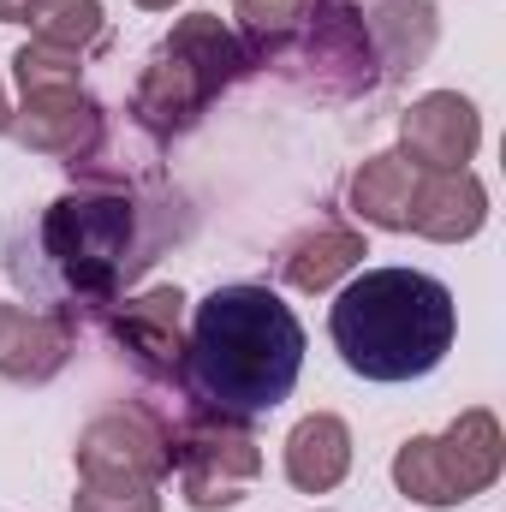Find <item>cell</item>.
Listing matches in <instances>:
<instances>
[{"label": "cell", "instance_id": "16", "mask_svg": "<svg viewBox=\"0 0 506 512\" xmlns=\"http://www.w3.org/2000/svg\"><path fill=\"white\" fill-rule=\"evenodd\" d=\"M364 233L358 227H316V233H304V239H292L286 256H280V280L292 286V292H334L346 274H358L364 268Z\"/></svg>", "mask_w": 506, "mask_h": 512}, {"label": "cell", "instance_id": "21", "mask_svg": "<svg viewBox=\"0 0 506 512\" xmlns=\"http://www.w3.org/2000/svg\"><path fill=\"white\" fill-rule=\"evenodd\" d=\"M72 512H161L155 483H108V477H78Z\"/></svg>", "mask_w": 506, "mask_h": 512}, {"label": "cell", "instance_id": "22", "mask_svg": "<svg viewBox=\"0 0 506 512\" xmlns=\"http://www.w3.org/2000/svg\"><path fill=\"white\" fill-rule=\"evenodd\" d=\"M30 6H36V0H0V24H24Z\"/></svg>", "mask_w": 506, "mask_h": 512}, {"label": "cell", "instance_id": "4", "mask_svg": "<svg viewBox=\"0 0 506 512\" xmlns=\"http://www.w3.org/2000/svg\"><path fill=\"white\" fill-rule=\"evenodd\" d=\"M245 72H251V54H245L239 30L221 24L215 12H191L143 60L137 90H131V120L149 137H161V143L185 137L215 108V96L233 90Z\"/></svg>", "mask_w": 506, "mask_h": 512}, {"label": "cell", "instance_id": "11", "mask_svg": "<svg viewBox=\"0 0 506 512\" xmlns=\"http://www.w3.org/2000/svg\"><path fill=\"white\" fill-rule=\"evenodd\" d=\"M12 137L18 149L30 155H48V161H84L108 143V114L96 96L84 90H48V96H24V108L12 114Z\"/></svg>", "mask_w": 506, "mask_h": 512}, {"label": "cell", "instance_id": "8", "mask_svg": "<svg viewBox=\"0 0 506 512\" xmlns=\"http://www.w3.org/2000/svg\"><path fill=\"white\" fill-rule=\"evenodd\" d=\"M72 465L78 477H108V483H161L173 471V435L143 417V411H96L84 429H78V447H72Z\"/></svg>", "mask_w": 506, "mask_h": 512}, {"label": "cell", "instance_id": "10", "mask_svg": "<svg viewBox=\"0 0 506 512\" xmlns=\"http://www.w3.org/2000/svg\"><path fill=\"white\" fill-rule=\"evenodd\" d=\"M483 143V114L459 90H429L399 114V155L417 173H459Z\"/></svg>", "mask_w": 506, "mask_h": 512}, {"label": "cell", "instance_id": "9", "mask_svg": "<svg viewBox=\"0 0 506 512\" xmlns=\"http://www.w3.org/2000/svg\"><path fill=\"white\" fill-rule=\"evenodd\" d=\"M102 322H108V340L131 358V370H143L149 382H179V364H185V292L179 286L126 292Z\"/></svg>", "mask_w": 506, "mask_h": 512}, {"label": "cell", "instance_id": "18", "mask_svg": "<svg viewBox=\"0 0 506 512\" xmlns=\"http://www.w3.org/2000/svg\"><path fill=\"white\" fill-rule=\"evenodd\" d=\"M310 6H316V0H233L239 42H245L251 66H268V60L286 48V36L310 18Z\"/></svg>", "mask_w": 506, "mask_h": 512}, {"label": "cell", "instance_id": "24", "mask_svg": "<svg viewBox=\"0 0 506 512\" xmlns=\"http://www.w3.org/2000/svg\"><path fill=\"white\" fill-rule=\"evenodd\" d=\"M137 6H143V12H173L179 0H137Z\"/></svg>", "mask_w": 506, "mask_h": 512}, {"label": "cell", "instance_id": "1", "mask_svg": "<svg viewBox=\"0 0 506 512\" xmlns=\"http://www.w3.org/2000/svg\"><path fill=\"white\" fill-rule=\"evenodd\" d=\"M66 167L72 191L6 233V268L30 310L78 334L90 316H108L173 239L191 233V209L173 191L143 185L126 161H102V149Z\"/></svg>", "mask_w": 506, "mask_h": 512}, {"label": "cell", "instance_id": "7", "mask_svg": "<svg viewBox=\"0 0 506 512\" xmlns=\"http://www.w3.org/2000/svg\"><path fill=\"white\" fill-rule=\"evenodd\" d=\"M173 435V471L185 489V507L197 512H227L239 507L262 477V447L245 423L215 417V411H185Z\"/></svg>", "mask_w": 506, "mask_h": 512}, {"label": "cell", "instance_id": "14", "mask_svg": "<svg viewBox=\"0 0 506 512\" xmlns=\"http://www.w3.org/2000/svg\"><path fill=\"white\" fill-rule=\"evenodd\" d=\"M352 471V429L334 411H310L286 435V483L298 495H328Z\"/></svg>", "mask_w": 506, "mask_h": 512}, {"label": "cell", "instance_id": "15", "mask_svg": "<svg viewBox=\"0 0 506 512\" xmlns=\"http://www.w3.org/2000/svg\"><path fill=\"white\" fill-rule=\"evenodd\" d=\"M364 24H370V48H376L381 78L417 72L441 42V12L429 0H376L364 12Z\"/></svg>", "mask_w": 506, "mask_h": 512}, {"label": "cell", "instance_id": "5", "mask_svg": "<svg viewBox=\"0 0 506 512\" xmlns=\"http://www.w3.org/2000/svg\"><path fill=\"white\" fill-rule=\"evenodd\" d=\"M506 435L489 405L459 411L441 435H411L393 453V489L417 507H459L501 483Z\"/></svg>", "mask_w": 506, "mask_h": 512}, {"label": "cell", "instance_id": "17", "mask_svg": "<svg viewBox=\"0 0 506 512\" xmlns=\"http://www.w3.org/2000/svg\"><path fill=\"white\" fill-rule=\"evenodd\" d=\"M411 191H417V167L399 155V149H381L370 155L352 185H346V203L364 227H381V233H405V209H411Z\"/></svg>", "mask_w": 506, "mask_h": 512}, {"label": "cell", "instance_id": "23", "mask_svg": "<svg viewBox=\"0 0 506 512\" xmlns=\"http://www.w3.org/2000/svg\"><path fill=\"white\" fill-rule=\"evenodd\" d=\"M6 126H12V102H6V84H0V137H6Z\"/></svg>", "mask_w": 506, "mask_h": 512}, {"label": "cell", "instance_id": "2", "mask_svg": "<svg viewBox=\"0 0 506 512\" xmlns=\"http://www.w3.org/2000/svg\"><path fill=\"white\" fill-rule=\"evenodd\" d=\"M304 376V322L268 286H215L191 310L179 387L191 411H215L233 423H256L292 399Z\"/></svg>", "mask_w": 506, "mask_h": 512}, {"label": "cell", "instance_id": "19", "mask_svg": "<svg viewBox=\"0 0 506 512\" xmlns=\"http://www.w3.org/2000/svg\"><path fill=\"white\" fill-rule=\"evenodd\" d=\"M24 24H30L36 42H54V48L84 54L90 42H102L108 12H102V0H36V6L24 12Z\"/></svg>", "mask_w": 506, "mask_h": 512}, {"label": "cell", "instance_id": "3", "mask_svg": "<svg viewBox=\"0 0 506 512\" xmlns=\"http://www.w3.org/2000/svg\"><path fill=\"white\" fill-rule=\"evenodd\" d=\"M328 334L358 382H423L441 370V358L459 340V304L423 268H364L334 298Z\"/></svg>", "mask_w": 506, "mask_h": 512}, {"label": "cell", "instance_id": "6", "mask_svg": "<svg viewBox=\"0 0 506 512\" xmlns=\"http://www.w3.org/2000/svg\"><path fill=\"white\" fill-rule=\"evenodd\" d=\"M268 66L280 78H292L304 96H322V102H358L381 84L370 24L352 0H316L310 18L286 36V48Z\"/></svg>", "mask_w": 506, "mask_h": 512}, {"label": "cell", "instance_id": "13", "mask_svg": "<svg viewBox=\"0 0 506 512\" xmlns=\"http://www.w3.org/2000/svg\"><path fill=\"white\" fill-rule=\"evenodd\" d=\"M78 334L30 304H0V376L18 387H42L54 382L72 358Z\"/></svg>", "mask_w": 506, "mask_h": 512}, {"label": "cell", "instance_id": "20", "mask_svg": "<svg viewBox=\"0 0 506 512\" xmlns=\"http://www.w3.org/2000/svg\"><path fill=\"white\" fill-rule=\"evenodd\" d=\"M12 78L24 96H48V90H84V54L72 48H54V42H24L12 54Z\"/></svg>", "mask_w": 506, "mask_h": 512}, {"label": "cell", "instance_id": "12", "mask_svg": "<svg viewBox=\"0 0 506 512\" xmlns=\"http://www.w3.org/2000/svg\"><path fill=\"white\" fill-rule=\"evenodd\" d=\"M489 227V191L471 167L459 173H417L411 209H405V233L429 239V245H465Z\"/></svg>", "mask_w": 506, "mask_h": 512}]
</instances>
